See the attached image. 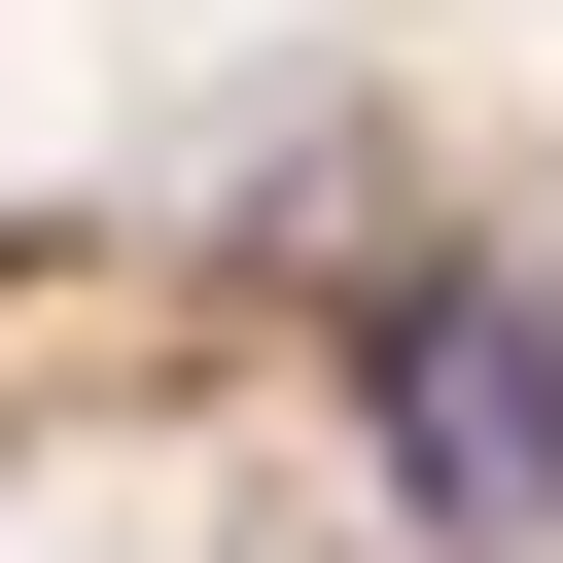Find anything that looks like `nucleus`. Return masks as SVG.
<instances>
[{
	"instance_id": "obj_1",
	"label": "nucleus",
	"mask_w": 563,
	"mask_h": 563,
	"mask_svg": "<svg viewBox=\"0 0 563 563\" xmlns=\"http://www.w3.org/2000/svg\"><path fill=\"white\" fill-rule=\"evenodd\" d=\"M387 493L493 563V528L563 493V352H528V317H422V352H387Z\"/></svg>"
}]
</instances>
